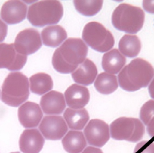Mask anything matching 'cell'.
<instances>
[{
    "label": "cell",
    "instance_id": "obj_24",
    "mask_svg": "<svg viewBox=\"0 0 154 153\" xmlns=\"http://www.w3.org/2000/svg\"><path fill=\"white\" fill-rule=\"evenodd\" d=\"M94 86L100 93L105 95L111 94L118 87L116 76L111 74L102 72L100 74L94 83Z\"/></svg>",
    "mask_w": 154,
    "mask_h": 153
},
{
    "label": "cell",
    "instance_id": "obj_7",
    "mask_svg": "<svg viewBox=\"0 0 154 153\" xmlns=\"http://www.w3.org/2000/svg\"><path fill=\"white\" fill-rule=\"evenodd\" d=\"M111 137L116 140L138 142L145 134V127L138 119L121 117L110 125Z\"/></svg>",
    "mask_w": 154,
    "mask_h": 153
},
{
    "label": "cell",
    "instance_id": "obj_29",
    "mask_svg": "<svg viewBox=\"0 0 154 153\" xmlns=\"http://www.w3.org/2000/svg\"><path fill=\"white\" fill-rule=\"evenodd\" d=\"M144 9L151 13H154V1H143Z\"/></svg>",
    "mask_w": 154,
    "mask_h": 153
},
{
    "label": "cell",
    "instance_id": "obj_32",
    "mask_svg": "<svg viewBox=\"0 0 154 153\" xmlns=\"http://www.w3.org/2000/svg\"><path fill=\"white\" fill-rule=\"evenodd\" d=\"M149 92L151 97L154 99V79L149 86Z\"/></svg>",
    "mask_w": 154,
    "mask_h": 153
},
{
    "label": "cell",
    "instance_id": "obj_28",
    "mask_svg": "<svg viewBox=\"0 0 154 153\" xmlns=\"http://www.w3.org/2000/svg\"><path fill=\"white\" fill-rule=\"evenodd\" d=\"M7 33V26L0 19V42L3 41Z\"/></svg>",
    "mask_w": 154,
    "mask_h": 153
},
{
    "label": "cell",
    "instance_id": "obj_21",
    "mask_svg": "<svg viewBox=\"0 0 154 153\" xmlns=\"http://www.w3.org/2000/svg\"><path fill=\"white\" fill-rule=\"evenodd\" d=\"M64 117L69 128L74 130L83 129L89 119L88 113L85 109L67 108Z\"/></svg>",
    "mask_w": 154,
    "mask_h": 153
},
{
    "label": "cell",
    "instance_id": "obj_17",
    "mask_svg": "<svg viewBox=\"0 0 154 153\" xmlns=\"http://www.w3.org/2000/svg\"><path fill=\"white\" fill-rule=\"evenodd\" d=\"M97 74V68L96 65L89 59L86 58L72 73V76L75 82L82 85H88L94 81Z\"/></svg>",
    "mask_w": 154,
    "mask_h": 153
},
{
    "label": "cell",
    "instance_id": "obj_6",
    "mask_svg": "<svg viewBox=\"0 0 154 153\" xmlns=\"http://www.w3.org/2000/svg\"><path fill=\"white\" fill-rule=\"evenodd\" d=\"M82 38L94 50L100 53L108 51L114 46L113 34L102 24L97 22L87 23L82 31Z\"/></svg>",
    "mask_w": 154,
    "mask_h": 153
},
{
    "label": "cell",
    "instance_id": "obj_12",
    "mask_svg": "<svg viewBox=\"0 0 154 153\" xmlns=\"http://www.w3.org/2000/svg\"><path fill=\"white\" fill-rule=\"evenodd\" d=\"M27 6L23 1L11 0L4 3L1 8L0 15L6 23L14 24L25 19L27 15Z\"/></svg>",
    "mask_w": 154,
    "mask_h": 153
},
{
    "label": "cell",
    "instance_id": "obj_30",
    "mask_svg": "<svg viewBox=\"0 0 154 153\" xmlns=\"http://www.w3.org/2000/svg\"><path fill=\"white\" fill-rule=\"evenodd\" d=\"M147 130L150 136L154 139V117L147 125Z\"/></svg>",
    "mask_w": 154,
    "mask_h": 153
},
{
    "label": "cell",
    "instance_id": "obj_19",
    "mask_svg": "<svg viewBox=\"0 0 154 153\" xmlns=\"http://www.w3.org/2000/svg\"><path fill=\"white\" fill-rule=\"evenodd\" d=\"M43 43L47 46L56 47L60 45L67 37L66 30L60 25L48 26L41 32Z\"/></svg>",
    "mask_w": 154,
    "mask_h": 153
},
{
    "label": "cell",
    "instance_id": "obj_5",
    "mask_svg": "<svg viewBox=\"0 0 154 153\" xmlns=\"http://www.w3.org/2000/svg\"><path fill=\"white\" fill-rule=\"evenodd\" d=\"M145 13L141 8L127 3L118 5L113 12L112 22L119 30L136 33L143 28Z\"/></svg>",
    "mask_w": 154,
    "mask_h": 153
},
{
    "label": "cell",
    "instance_id": "obj_22",
    "mask_svg": "<svg viewBox=\"0 0 154 153\" xmlns=\"http://www.w3.org/2000/svg\"><path fill=\"white\" fill-rule=\"evenodd\" d=\"M31 91L34 94L41 95L53 88V81L51 76L45 73H38L29 79Z\"/></svg>",
    "mask_w": 154,
    "mask_h": 153
},
{
    "label": "cell",
    "instance_id": "obj_23",
    "mask_svg": "<svg viewBox=\"0 0 154 153\" xmlns=\"http://www.w3.org/2000/svg\"><path fill=\"white\" fill-rule=\"evenodd\" d=\"M119 48L124 55L130 58L135 57L141 50V41L136 35L126 34L119 40Z\"/></svg>",
    "mask_w": 154,
    "mask_h": 153
},
{
    "label": "cell",
    "instance_id": "obj_13",
    "mask_svg": "<svg viewBox=\"0 0 154 153\" xmlns=\"http://www.w3.org/2000/svg\"><path fill=\"white\" fill-rule=\"evenodd\" d=\"M18 119L25 128L37 127L43 117L42 110L38 104L27 102L18 109Z\"/></svg>",
    "mask_w": 154,
    "mask_h": 153
},
{
    "label": "cell",
    "instance_id": "obj_31",
    "mask_svg": "<svg viewBox=\"0 0 154 153\" xmlns=\"http://www.w3.org/2000/svg\"><path fill=\"white\" fill-rule=\"evenodd\" d=\"M82 153H103L102 151L96 147L88 146L86 148Z\"/></svg>",
    "mask_w": 154,
    "mask_h": 153
},
{
    "label": "cell",
    "instance_id": "obj_15",
    "mask_svg": "<svg viewBox=\"0 0 154 153\" xmlns=\"http://www.w3.org/2000/svg\"><path fill=\"white\" fill-rule=\"evenodd\" d=\"M66 102L73 109H81L88 103L90 93L87 87L77 84L69 86L65 92Z\"/></svg>",
    "mask_w": 154,
    "mask_h": 153
},
{
    "label": "cell",
    "instance_id": "obj_16",
    "mask_svg": "<svg viewBox=\"0 0 154 153\" xmlns=\"http://www.w3.org/2000/svg\"><path fill=\"white\" fill-rule=\"evenodd\" d=\"M40 105L44 113L50 115L61 114L66 107L64 95L56 91H51L43 95Z\"/></svg>",
    "mask_w": 154,
    "mask_h": 153
},
{
    "label": "cell",
    "instance_id": "obj_2",
    "mask_svg": "<svg viewBox=\"0 0 154 153\" xmlns=\"http://www.w3.org/2000/svg\"><path fill=\"white\" fill-rule=\"evenodd\" d=\"M154 76L153 67L149 62L142 58H136L120 72L119 83L123 90L135 91L146 87Z\"/></svg>",
    "mask_w": 154,
    "mask_h": 153
},
{
    "label": "cell",
    "instance_id": "obj_8",
    "mask_svg": "<svg viewBox=\"0 0 154 153\" xmlns=\"http://www.w3.org/2000/svg\"><path fill=\"white\" fill-rule=\"evenodd\" d=\"M14 44L18 53L27 56L37 52L41 47L42 42L38 31L28 28L19 32Z\"/></svg>",
    "mask_w": 154,
    "mask_h": 153
},
{
    "label": "cell",
    "instance_id": "obj_18",
    "mask_svg": "<svg viewBox=\"0 0 154 153\" xmlns=\"http://www.w3.org/2000/svg\"><path fill=\"white\" fill-rule=\"evenodd\" d=\"M126 63L125 57L116 49L104 54L102 57V68L107 73L111 74L119 72Z\"/></svg>",
    "mask_w": 154,
    "mask_h": 153
},
{
    "label": "cell",
    "instance_id": "obj_9",
    "mask_svg": "<svg viewBox=\"0 0 154 153\" xmlns=\"http://www.w3.org/2000/svg\"><path fill=\"white\" fill-rule=\"evenodd\" d=\"M84 132L89 144L97 147H102L110 138L108 125L100 119L91 120Z\"/></svg>",
    "mask_w": 154,
    "mask_h": 153
},
{
    "label": "cell",
    "instance_id": "obj_4",
    "mask_svg": "<svg viewBox=\"0 0 154 153\" xmlns=\"http://www.w3.org/2000/svg\"><path fill=\"white\" fill-rule=\"evenodd\" d=\"M64 13L62 4L58 1H41L29 7L27 18L36 27H42L57 23Z\"/></svg>",
    "mask_w": 154,
    "mask_h": 153
},
{
    "label": "cell",
    "instance_id": "obj_27",
    "mask_svg": "<svg viewBox=\"0 0 154 153\" xmlns=\"http://www.w3.org/2000/svg\"><path fill=\"white\" fill-rule=\"evenodd\" d=\"M135 153H154V143L149 144L147 141L142 142L137 146Z\"/></svg>",
    "mask_w": 154,
    "mask_h": 153
},
{
    "label": "cell",
    "instance_id": "obj_33",
    "mask_svg": "<svg viewBox=\"0 0 154 153\" xmlns=\"http://www.w3.org/2000/svg\"><path fill=\"white\" fill-rule=\"evenodd\" d=\"M11 153H20V152H12Z\"/></svg>",
    "mask_w": 154,
    "mask_h": 153
},
{
    "label": "cell",
    "instance_id": "obj_20",
    "mask_svg": "<svg viewBox=\"0 0 154 153\" xmlns=\"http://www.w3.org/2000/svg\"><path fill=\"white\" fill-rule=\"evenodd\" d=\"M64 149L68 153L81 152L87 146L83 133L77 131H70L62 141Z\"/></svg>",
    "mask_w": 154,
    "mask_h": 153
},
{
    "label": "cell",
    "instance_id": "obj_11",
    "mask_svg": "<svg viewBox=\"0 0 154 153\" xmlns=\"http://www.w3.org/2000/svg\"><path fill=\"white\" fill-rule=\"evenodd\" d=\"M46 139L49 140L61 139L68 130L67 125L60 116H46L39 127Z\"/></svg>",
    "mask_w": 154,
    "mask_h": 153
},
{
    "label": "cell",
    "instance_id": "obj_26",
    "mask_svg": "<svg viewBox=\"0 0 154 153\" xmlns=\"http://www.w3.org/2000/svg\"><path fill=\"white\" fill-rule=\"evenodd\" d=\"M140 118L146 125H147L154 117V100H151L146 102L141 108Z\"/></svg>",
    "mask_w": 154,
    "mask_h": 153
},
{
    "label": "cell",
    "instance_id": "obj_3",
    "mask_svg": "<svg viewBox=\"0 0 154 153\" xmlns=\"http://www.w3.org/2000/svg\"><path fill=\"white\" fill-rule=\"evenodd\" d=\"M29 84L26 75L20 72L10 73L2 86L1 99L8 106L18 107L29 96Z\"/></svg>",
    "mask_w": 154,
    "mask_h": 153
},
{
    "label": "cell",
    "instance_id": "obj_25",
    "mask_svg": "<svg viewBox=\"0 0 154 153\" xmlns=\"http://www.w3.org/2000/svg\"><path fill=\"white\" fill-rule=\"evenodd\" d=\"M103 1L88 0V1H74L75 8L81 14L86 16L96 15L101 10Z\"/></svg>",
    "mask_w": 154,
    "mask_h": 153
},
{
    "label": "cell",
    "instance_id": "obj_14",
    "mask_svg": "<svg viewBox=\"0 0 154 153\" xmlns=\"http://www.w3.org/2000/svg\"><path fill=\"white\" fill-rule=\"evenodd\" d=\"M45 140L37 129L24 130L19 141L20 151L23 153H39L43 148Z\"/></svg>",
    "mask_w": 154,
    "mask_h": 153
},
{
    "label": "cell",
    "instance_id": "obj_1",
    "mask_svg": "<svg viewBox=\"0 0 154 153\" xmlns=\"http://www.w3.org/2000/svg\"><path fill=\"white\" fill-rule=\"evenodd\" d=\"M88 52V46L82 40L68 39L53 54L52 65L57 72L61 73L73 72L85 61Z\"/></svg>",
    "mask_w": 154,
    "mask_h": 153
},
{
    "label": "cell",
    "instance_id": "obj_10",
    "mask_svg": "<svg viewBox=\"0 0 154 153\" xmlns=\"http://www.w3.org/2000/svg\"><path fill=\"white\" fill-rule=\"evenodd\" d=\"M27 56L18 53L14 44H0V68L18 71L25 65Z\"/></svg>",
    "mask_w": 154,
    "mask_h": 153
}]
</instances>
